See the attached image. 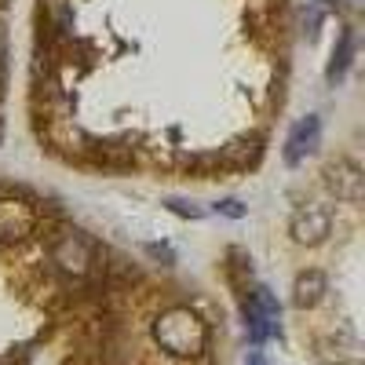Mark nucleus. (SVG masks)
<instances>
[{"instance_id": "obj_1", "label": "nucleus", "mask_w": 365, "mask_h": 365, "mask_svg": "<svg viewBox=\"0 0 365 365\" xmlns=\"http://www.w3.org/2000/svg\"><path fill=\"white\" fill-rule=\"evenodd\" d=\"M70 365H139V358H135V347H132V340L125 336V332L110 329L96 340V347H91L88 358H77ZM165 365H205V354H172L168 351Z\"/></svg>"}, {"instance_id": "obj_2", "label": "nucleus", "mask_w": 365, "mask_h": 365, "mask_svg": "<svg viewBox=\"0 0 365 365\" xmlns=\"http://www.w3.org/2000/svg\"><path fill=\"white\" fill-rule=\"evenodd\" d=\"M91 245L81 237V234H63L55 241V249H51V263H55V270H63L66 278H84V274L91 270Z\"/></svg>"}, {"instance_id": "obj_3", "label": "nucleus", "mask_w": 365, "mask_h": 365, "mask_svg": "<svg viewBox=\"0 0 365 365\" xmlns=\"http://www.w3.org/2000/svg\"><path fill=\"white\" fill-rule=\"evenodd\" d=\"M329 227H332V216L325 208H314V205H307V208H299L296 216H292V234H296V241H322L325 234H329Z\"/></svg>"}, {"instance_id": "obj_4", "label": "nucleus", "mask_w": 365, "mask_h": 365, "mask_svg": "<svg viewBox=\"0 0 365 365\" xmlns=\"http://www.w3.org/2000/svg\"><path fill=\"white\" fill-rule=\"evenodd\" d=\"M318 132H322V120H318V117H303L299 125L292 128V135H289L285 161H289V165H299L303 154H311V150L318 146Z\"/></svg>"}, {"instance_id": "obj_5", "label": "nucleus", "mask_w": 365, "mask_h": 365, "mask_svg": "<svg viewBox=\"0 0 365 365\" xmlns=\"http://www.w3.org/2000/svg\"><path fill=\"white\" fill-rule=\"evenodd\" d=\"M325 292V274L322 270H307L296 278V307H311V303H318Z\"/></svg>"}, {"instance_id": "obj_6", "label": "nucleus", "mask_w": 365, "mask_h": 365, "mask_svg": "<svg viewBox=\"0 0 365 365\" xmlns=\"http://www.w3.org/2000/svg\"><path fill=\"white\" fill-rule=\"evenodd\" d=\"M351 48H354V41H351V29H344L340 34V48L332 51V63H329V84H336L344 73H347V63H351Z\"/></svg>"}, {"instance_id": "obj_7", "label": "nucleus", "mask_w": 365, "mask_h": 365, "mask_svg": "<svg viewBox=\"0 0 365 365\" xmlns=\"http://www.w3.org/2000/svg\"><path fill=\"white\" fill-rule=\"evenodd\" d=\"M332 190L336 194H344V197H358V190H361V175L354 172V168H347V172H332Z\"/></svg>"}, {"instance_id": "obj_8", "label": "nucleus", "mask_w": 365, "mask_h": 365, "mask_svg": "<svg viewBox=\"0 0 365 365\" xmlns=\"http://www.w3.org/2000/svg\"><path fill=\"white\" fill-rule=\"evenodd\" d=\"M165 208L175 212V216H182V220H201V216H205V208H197V205H190V201H179V197H168Z\"/></svg>"}, {"instance_id": "obj_9", "label": "nucleus", "mask_w": 365, "mask_h": 365, "mask_svg": "<svg viewBox=\"0 0 365 365\" xmlns=\"http://www.w3.org/2000/svg\"><path fill=\"white\" fill-rule=\"evenodd\" d=\"M216 212H223L227 220H241V216H245V205L234 201V197H227V201H220V205H216Z\"/></svg>"}, {"instance_id": "obj_10", "label": "nucleus", "mask_w": 365, "mask_h": 365, "mask_svg": "<svg viewBox=\"0 0 365 365\" xmlns=\"http://www.w3.org/2000/svg\"><path fill=\"white\" fill-rule=\"evenodd\" d=\"M146 252L154 256V259H165V263H172V249H168V245H146Z\"/></svg>"}, {"instance_id": "obj_11", "label": "nucleus", "mask_w": 365, "mask_h": 365, "mask_svg": "<svg viewBox=\"0 0 365 365\" xmlns=\"http://www.w3.org/2000/svg\"><path fill=\"white\" fill-rule=\"evenodd\" d=\"M322 15H325V11H322L318 4H314V8L307 11V34H314V29H318V22H322Z\"/></svg>"}]
</instances>
